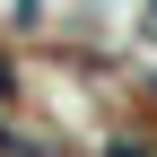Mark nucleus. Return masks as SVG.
<instances>
[{
    "mask_svg": "<svg viewBox=\"0 0 157 157\" xmlns=\"http://www.w3.org/2000/svg\"><path fill=\"white\" fill-rule=\"evenodd\" d=\"M113 157H131V148H113Z\"/></svg>",
    "mask_w": 157,
    "mask_h": 157,
    "instance_id": "1",
    "label": "nucleus"
}]
</instances>
